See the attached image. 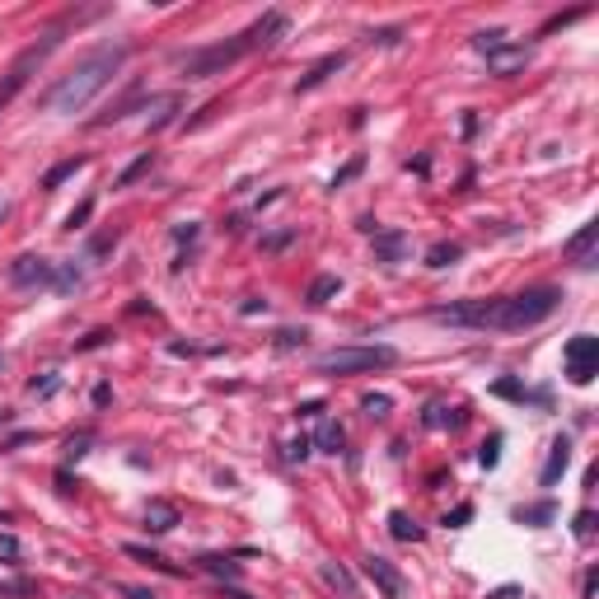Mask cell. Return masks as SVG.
I'll use <instances>...</instances> for the list:
<instances>
[{"label":"cell","instance_id":"cell-14","mask_svg":"<svg viewBox=\"0 0 599 599\" xmlns=\"http://www.w3.org/2000/svg\"><path fill=\"white\" fill-rule=\"evenodd\" d=\"M145 113H150V127H169L174 122V113H178V94H159V98H150L145 104Z\"/></svg>","mask_w":599,"mask_h":599},{"label":"cell","instance_id":"cell-40","mask_svg":"<svg viewBox=\"0 0 599 599\" xmlns=\"http://www.w3.org/2000/svg\"><path fill=\"white\" fill-rule=\"evenodd\" d=\"M295 239V229H281V235H272V239H262V248H272V253H276V248H286Z\"/></svg>","mask_w":599,"mask_h":599},{"label":"cell","instance_id":"cell-20","mask_svg":"<svg viewBox=\"0 0 599 599\" xmlns=\"http://www.w3.org/2000/svg\"><path fill=\"white\" fill-rule=\"evenodd\" d=\"M431 431L436 426H463V408H445V403H436V408H426V417H422Z\"/></svg>","mask_w":599,"mask_h":599},{"label":"cell","instance_id":"cell-37","mask_svg":"<svg viewBox=\"0 0 599 599\" xmlns=\"http://www.w3.org/2000/svg\"><path fill=\"white\" fill-rule=\"evenodd\" d=\"M0 557H5V562L19 557V539H14V534H0Z\"/></svg>","mask_w":599,"mask_h":599},{"label":"cell","instance_id":"cell-15","mask_svg":"<svg viewBox=\"0 0 599 599\" xmlns=\"http://www.w3.org/2000/svg\"><path fill=\"white\" fill-rule=\"evenodd\" d=\"M389 534H393L398 543H422V525L412 520L408 510H393V515H389Z\"/></svg>","mask_w":599,"mask_h":599},{"label":"cell","instance_id":"cell-28","mask_svg":"<svg viewBox=\"0 0 599 599\" xmlns=\"http://www.w3.org/2000/svg\"><path fill=\"white\" fill-rule=\"evenodd\" d=\"M389 393H370V398H361V412L365 417H389Z\"/></svg>","mask_w":599,"mask_h":599},{"label":"cell","instance_id":"cell-47","mask_svg":"<svg viewBox=\"0 0 599 599\" xmlns=\"http://www.w3.org/2000/svg\"><path fill=\"white\" fill-rule=\"evenodd\" d=\"M5 215H10V202H5V197H0V225H5Z\"/></svg>","mask_w":599,"mask_h":599},{"label":"cell","instance_id":"cell-4","mask_svg":"<svg viewBox=\"0 0 599 599\" xmlns=\"http://www.w3.org/2000/svg\"><path fill=\"white\" fill-rule=\"evenodd\" d=\"M393 346H338V352L319 356V375H361V370H385L393 365Z\"/></svg>","mask_w":599,"mask_h":599},{"label":"cell","instance_id":"cell-35","mask_svg":"<svg viewBox=\"0 0 599 599\" xmlns=\"http://www.w3.org/2000/svg\"><path fill=\"white\" fill-rule=\"evenodd\" d=\"M309 449H314V445H309V436H300V440H291V449H286V459H291V463H300V459H305V455H309Z\"/></svg>","mask_w":599,"mask_h":599},{"label":"cell","instance_id":"cell-34","mask_svg":"<svg viewBox=\"0 0 599 599\" xmlns=\"http://www.w3.org/2000/svg\"><path fill=\"white\" fill-rule=\"evenodd\" d=\"M33 590H38L33 580H10V586H0V595H19V599H28Z\"/></svg>","mask_w":599,"mask_h":599},{"label":"cell","instance_id":"cell-30","mask_svg":"<svg viewBox=\"0 0 599 599\" xmlns=\"http://www.w3.org/2000/svg\"><path fill=\"white\" fill-rule=\"evenodd\" d=\"M496 459H502V436H492L487 445L478 449V463H482V469H496Z\"/></svg>","mask_w":599,"mask_h":599},{"label":"cell","instance_id":"cell-26","mask_svg":"<svg viewBox=\"0 0 599 599\" xmlns=\"http://www.w3.org/2000/svg\"><path fill=\"white\" fill-rule=\"evenodd\" d=\"M202 572H211V576H225V580H235V576H239V562H229V557H202Z\"/></svg>","mask_w":599,"mask_h":599},{"label":"cell","instance_id":"cell-38","mask_svg":"<svg viewBox=\"0 0 599 599\" xmlns=\"http://www.w3.org/2000/svg\"><path fill=\"white\" fill-rule=\"evenodd\" d=\"M57 291H71V286H80V272L75 268H66V272H57V281H52Z\"/></svg>","mask_w":599,"mask_h":599},{"label":"cell","instance_id":"cell-7","mask_svg":"<svg viewBox=\"0 0 599 599\" xmlns=\"http://www.w3.org/2000/svg\"><path fill=\"white\" fill-rule=\"evenodd\" d=\"M52 281H57V272H52V262H47V258L24 253V258H14V262H10V286H19V291L52 286Z\"/></svg>","mask_w":599,"mask_h":599},{"label":"cell","instance_id":"cell-32","mask_svg":"<svg viewBox=\"0 0 599 599\" xmlns=\"http://www.w3.org/2000/svg\"><path fill=\"white\" fill-rule=\"evenodd\" d=\"M590 534H595V510H580V515H576V539L586 543Z\"/></svg>","mask_w":599,"mask_h":599},{"label":"cell","instance_id":"cell-11","mask_svg":"<svg viewBox=\"0 0 599 599\" xmlns=\"http://www.w3.org/2000/svg\"><path fill=\"white\" fill-rule=\"evenodd\" d=\"M487 61H492L496 75H515V71H520V66L529 61V47H520V43H502Z\"/></svg>","mask_w":599,"mask_h":599},{"label":"cell","instance_id":"cell-18","mask_svg":"<svg viewBox=\"0 0 599 599\" xmlns=\"http://www.w3.org/2000/svg\"><path fill=\"white\" fill-rule=\"evenodd\" d=\"M323 580L332 590H342L346 599H356V580H352V572L346 567H338V562H323Z\"/></svg>","mask_w":599,"mask_h":599},{"label":"cell","instance_id":"cell-33","mask_svg":"<svg viewBox=\"0 0 599 599\" xmlns=\"http://www.w3.org/2000/svg\"><path fill=\"white\" fill-rule=\"evenodd\" d=\"M89 215H94V202H80L71 215H66V229H75V225H85L89 221Z\"/></svg>","mask_w":599,"mask_h":599},{"label":"cell","instance_id":"cell-46","mask_svg":"<svg viewBox=\"0 0 599 599\" xmlns=\"http://www.w3.org/2000/svg\"><path fill=\"white\" fill-rule=\"evenodd\" d=\"M89 449V436H80V440H71V459H80Z\"/></svg>","mask_w":599,"mask_h":599},{"label":"cell","instance_id":"cell-1","mask_svg":"<svg viewBox=\"0 0 599 599\" xmlns=\"http://www.w3.org/2000/svg\"><path fill=\"white\" fill-rule=\"evenodd\" d=\"M122 66H127V47L122 43H98L89 57H80L71 71L43 94V108L47 113H80L98 89L113 85V75H118Z\"/></svg>","mask_w":599,"mask_h":599},{"label":"cell","instance_id":"cell-43","mask_svg":"<svg viewBox=\"0 0 599 599\" xmlns=\"http://www.w3.org/2000/svg\"><path fill=\"white\" fill-rule=\"evenodd\" d=\"M127 599H155V595H150V590H141V586H118Z\"/></svg>","mask_w":599,"mask_h":599},{"label":"cell","instance_id":"cell-10","mask_svg":"<svg viewBox=\"0 0 599 599\" xmlns=\"http://www.w3.org/2000/svg\"><path fill=\"white\" fill-rule=\"evenodd\" d=\"M342 66H346V52H332V57H323V61L314 66L309 75H300V80H295V94H309V89H319L328 75H338V71H342Z\"/></svg>","mask_w":599,"mask_h":599},{"label":"cell","instance_id":"cell-12","mask_svg":"<svg viewBox=\"0 0 599 599\" xmlns=\"http://www.w3.org/2000/svg\"><path fill=\"white\" fill-rule=\"evenodd\" d=\"M174 525H178V506L174 502H150L145 506V529L150 534H169Z\"/></svg>","mask_w":599,"mask_h":599},{"label":"cell","instance_id":"cell-21","mask_svg":"<svg viewBox=\"0 0 599 599\" xmlns=\"http://www.w3.org/2000/svg\"><path fill=\"white\" fill-rule=\"evenodd\" d=\"M80 169H85V155H75V159H61L57 169H47V178H43V188H61L66 178H75Z\"/></svg>","mask_w":599,"mask_h":599},{"label":"cell","instance_id":"cell-42","mask_svg":"<svg viewBox=\"0 0 599 599\" xmlns=\"http://www.w3.org/2000/svg\"><path fill=\"white\" fill-rule=\"evenodd\" d=\"M174 239H178V244H192V239H197V221H188V225H178V229H174Z\"/></svg>","mask_w":599,"mask_h":599},{"label":"cell","instance_id":"cell-5","mask_svg":"<svg viewBox=\"0 0 599 599\" xmlns=\"http://www.w3.org/2000/svg\"><path fill=\"white\" fill-rule=\"evenodd\" d=\"M562 361H567V379H572V385H590V379L599 375V338L576 332V338L567 342V352H562Z\"/></svg>","mask_w":599,"mask_h":599},{"label":"cell","instance_id":"cell-31","mask_svg":"<svg viewBox=\"0 0 599 599\" xmlns=\"http://www.w3.org/2000/svg\"><path fill=\"white\" fill-rule=\"evenodd\" d=\"M361 169H365V159L356 155L352 164H346V169H338V174H332V192H338V188H346V183H352V178H356Z\"/></svg>","mask_w":599,"mask_h":599},{"label":"cell","instance_id":"cell-16","mask_svg":"<svg viewBox=\"0 0 599 599\" xmlns=\"http://www.w3.org/2000/svg\"><path fill=\"white\" fill-rule=\"evenodd\" d=\"M595 239H599V225L590 221V225H586V229H580V235L567 244V258H572V262H580V268H590V248H595Z\"/></svg>","mask_w":599,"mask_h":599},{"label":"cell","instance_id":"cell-24","mask_svg":"<svg viewBox=\"0 0 599 599\" xmlns=\"http://www.w3.org/2000/svg\"><path fill=\"white\" fill-rule=\"evenodd\" d=\"M553 515H557L553 502H539V506H520V510H515V520H520V525H548Z\"/></svg>","mask_w":599,"mask_h":599},{"label":"cell","instance_id":"cell-3","mask_svg":"<svg viewBox=\"0 0 599 599\" xmlns=\"http://www.w3.org/2000/svg\"><path fill=\"white\" fill-rule=\"evenodd\" d=\"M57 33H47V38H38V43H28L24 47V52L19 57H14V66H10V71H5V80H0V113H5L10 104H14V94H19L24 85H28V80L33 75H38V66L47 61V57H52L57 52Z\"/></svg>","mask_w":599,"mask_h":599},{"label":"cell","instance_id":"cell-13","mask_svg":"<svg viewBox=\"0 0 599 599\" xmlns=\"http://www.w3.org/2000/svg\"><path fill=\"white\" fill-rule=\"evenodd\" d=\"M403 248H408L403 229H385V235H375V258L379 262H398V258H403Z\"/></svg>","mask_w":599,"mask_h":599},{"label":"cell","instance_id":"cell-22","mask_svg":"<svg viewBox=\"0 0 599 599\" xmlns=\"http://www.w3.org/2000/svg\"><path fill=\"white\" fill-rule=\"evenodd\" d=\"M459 258H463V244H436L426 253V268H455Z\"/></svg>","mask_w":599,"mask_h":599},{"label":"cell","instance_id":"cell-44","mask_svg":"<svg viewBox=\"0 0 599 599\" xmlns=\"http://www.w3.org/2000/svg\"><path fill=\"white\" fill-rule=\"evenodd\" d=\"M496 393H506V398H520V385H515V379H502V385H496Z\"/></svg>","mask_w":599,"mask_h":599},{"label":"cell","instance_id":"cell-41","mask_svg":"<svg viewBox=\"0 0 599 599\" xmlns=\"http://www.w3.org/2000/svg\"><path fill=\"white\" fill-rule=\"evenodd\" d=\"M469 520H473V506H459L455 515H445V525H455V529H459V525H469Z\"/></svg>","mask_w":599,"mask_h":599},{"label":"cell","instance_id":"cell-19","mask_svg":"<svg viewBox=\"0 0 599 599\" xmlns=\"http://www.w3.org/2000/svg\"><path fill=\"white\" fill-rule=\"evenodd\" d=\"M338 291H342V276H332V272H328V276H314V286H309V295H305V300H309V305H328V300L338 295Z\"/></svg>","mask_w":599,"mask_h":599},{"label":"cell","instance_id":"cell-45","mask_svg":"<svg viewBox=\"0 0 599 599\" xmlns=\"http://www.w3.org/2000/svg\"><path fill=\"white\" fill-rule=\"evenodd\" d=\"M221 599H253V595H244L239 586H221Z\"/></svg>","mask_w":599,"mask_h":599},{"label":"cell","instance_id":"cell-8","mask_svg":"<svg viewBox=\"0 0 599 599\" xmlns=\"http://www.w3.org/2000/svg\"><path fill=\"white\" fill-rule=\"evenodd\" d=\"M291 28V19L281 10H272V14H262V19L253 24V28H244V38H248V52H253V47H272L281 33Z\"/></svg>","mask_w":599,"mask_h":599},{"label":"cell","instance_id":"cell-39","mask_svg":"<svg viewBox=\"0 0 599 599\" xmlns=\"http://www.w3.org/2000/svg\"><path fill=\"white\" fill-rule=\"evenodd\" d=\"M57 385H61V379H57V375H47V379H33V385H28V389L47 398V393H57Z\"/></svg>","mask_w":599,"mask_h":599},{"label":"cell","instance_id":"cell-36","mask_svg":"<svg viewBox=\"0 0 599 599\" xmlns=\"http://www.w3.org/2000/svg\"><path fill=\"white\" fill-rule=\"evenodd\" d=\"M398 38H403V28H379V33H370V43H379V47H393Z\"/></svg>","mask_w":599,"mask_h":599},{"label":"cell","instance_id":"cell-48","mask_svg":"<svg viewBox=\"0 0 599 599\" xmlns=\"http://www.w3.org/2000/svg\"><path fill=\"white\" fill-rule=\"evenodd\" d=\"M0 370H5V356H0Z\"/></svg>","mask_w":599,"mask_h":599},{"label":"cell","instance_id":"cell-25","mask_svg":"<svg viewBox=\"0 0 599 599\" xmlns=\"http://www.w3.org/2000/svg\"><path fill=\"white\" fill-rule=\"evenodd\" d=\"M150 164H155V155H150V150H145V155H141V159H131V164H127V169L118 174V188H131V183H136L141 174H150Z\"/></svg>","mask_w":599,"mask_h":599},{"label":"cell","instance_id":"cell-9","mask_svg":"<svg viewBox=\"0 0 599 599\" xmlns=\"http://www.w3.org/2000/svg\"><path fill=\"white\" fill-rule=\"evenodd\" d=\"M567 469H572V440H567V436H557V440H553V449H548V463H543L539 482H543V487H553V482H557L562 473H567Z\"/></svg>","mask_w":599,"mask_h":599},{"label":"cell","instance_id":"cell-6","mask_svg":"<svg viewBox=\"0 0 599 599\" xmlns=\"http://www.w3.org/2000/svg\"><path fill=\"white\" fill-rule=\"evenodd\" d=\"M361 567H365V576L375 580V590L385 595V599H408V580H403V572H398V567H393L389 557L370 553V557L361 562Z\"/></svg>","mask_w":599,"mask_h":599},{"label":"cell","instance_id":"cell-2","mask_svg":"<svg viewBox=\"0 0 599 599\" xmlns=\"http://www.w3.org/2000/svg\"><path fill=\"white\" fill-rule=\"evenodd\" d=\"M244 52H248V38L239 33V38H229V43H211V47H197V52H183L178 66L188 80H211V75H225Z\"/></svg>","mask_w":599,"mask_h":599},{"label":"cell","instance_id":"cell-23","mask_svg":"<svg viewBox=\"0 0 599 599\" xmlns=\"http://www.w3.org/2000/svg\"><path fill=\"white\" fill-rule=\"evenodd\" d=\"M122 553H127V557H136V562H145V567H155V572H174V576H178L174 562H164L159 553H150V548H141V543H127Z\"/></svg>","mask_w":599,"mask_h":599},{"label":"cell","instance_id":"cell-17","mask_svg":"<svg viewBox=\"0 0 599 599\" xmlns=\"http://www.w3.org/2000/svg\"><path fill=\"white\" fill-rule=\"evenodd\" d=\"M342 440H346L342 422H323V426H319V436H314L309 445H314V449H323V455H338V449H342Z\"/></svg>","mask_w":599,"mask_h":599},{"label":"cell","instance_id":"cell-27","mask_svg":"<svg viewBox=\"0 0 599 599\" xmlns=\"http://www.w3.org/2000/svg\"><path fill=\"white\" fill-rule=\"evenodd\" d=\"M502 43H510L502 28H487V33H478V38H473V47H478L482 57H492V52H496V47H502Z\"/></svg>","mask_w":599,"mask_h":599},{"label":"cell","instance_id":"cell-29","mask_svg":"<svg viewBox=\"0 0 599 599\" xmlns=\"http://www.w3.org/2000/svg\"><path fill=\"white\" fill-rule=\"evenodd\" d=\"M305 342H309L305 328H281V332H276V346H281V352H295V346H305Z\"/></svg>","mask_w":599,"mask_h":599}]
</instances>
